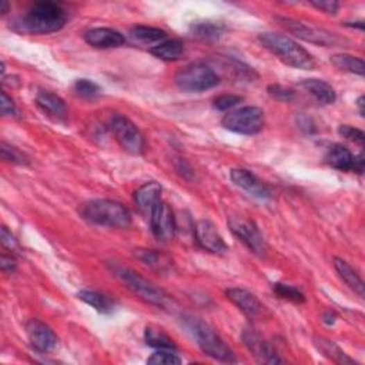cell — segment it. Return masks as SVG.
Masks as SVG:
<instances>
[{
    "label": "cell",
    "instance_id": "f546056e",
    "mask_svg": "<svg viewBox=\"0 0 365 365\" xmlns=\"http://www.w3.org/2000/svg\"><path fill=\"white\" fill-rule=\"evenodd\" d=\"M331 63L338 69V70H343V71H348L353 74H358V76H364L365 73V65L362 62V59L351 56V55H334L331 56Z\"/></svg>",
    "mask_w": 365,
    "mask_h": 365
},
{
    "label": "cell",
    "instance_id": "74e56055",
    "mask_svg": "<svg viewBox=\"0 0 365 365\" xmlns=\"http://www.w3.org/2000/svg\"><path fill=\"white\" fill-rule=\"evenodd\" d=\"M2 244L10 253H17L20 250L17 240L13 237V234L8 230V227H2Z\"/></svg>",
    "mask_w": 365,
    "mask_h": 365
},
{
    "label": "cell",
    "instance_id": "7bdbcfd3",
    "mask_svg": "<svg viewBox=\"0 0 365 365\" xmlns=\"http://www.w3.org/2000/svg\"><path fill=\"white\" fill-rule=\"evenodd\" d=\"M364 104H365V99H364V96H359L358 100H357V106H358V112H359V116H361V117H364V114H365Z\"/></svg>",
    "mask_w": 365,
    "mask_h": 365
},
{
    "label": "cell",
    "instance_id": "d590c367",
    "mask_svg": "<svg viewBox=\"0 0 365 365\" xmlns=\"http://www.w3.org/2000/svg\"><path fill=\"white\" fill-rule=\"evenodd\" d=\"M338 135L343 136L344 139L350 140V142H354L357 144H364L365 142V135L362 130L359 128H355V127H351L348 124H341L340 127H338Z\"/></svg>",
    "mask_w": 365,
    "mask_h": 365
},
{
    "label": "cell",
    "instance_id": "d4e9b609",
    "mask_svg": "<svg viewBox=\"0 0 365 365\" xmlns=\"http://www.w3.org/2000/svg\"><path fill=\"white\" fill-rule=\"evenodd\" d=\"M314 346L316 348L328 359L337 362V364H355V361L353 358H350L340 347H338L334 341L327 340L324 337H314Z\"/></svg>",
    "mask_w": 365,
    "mask_h": 365
},
{
    "label": "cell",
    "instance_id": "ac0fdd59",
    "mask_svg": "<svg viewBox=\"0 0 365 365\" xmlns=\"http://www.w3.org/2000/svg\"><path fill=\"white\" fill-rule=\"evenodd\" d=\"M162 200V186L158 181H148L140 186L135 193V201L139 212L150 217V213L159 201Z\"/></svg>",
    "mask_w": 365,
    "mask_h": 365
},
{
    "label": "cell",
    "instance_id": "5b68a950",
    "mask_svg": "<svg viewBox=\"0 0 365 365\" xmlns=\"http://www.w3.org/2000/svg\"><path fill=\"white\" fill-rule=\"evenodd\" d=\"M187 328L205 355L223 362L237 361L236 354L232 353V350L226 344V341L210 324L204 323L200 319H190L187 321Z\"/></svg>",
    "mask_w": 365,
    "mask_h": 365
},
{
    "label": "cell",
    "instance_id": "7c38bea8",
    "mask_svg": "<svg viewBox=\"0 0 365 365\" xmlns=\"http://www.w3.org/2000/svg\"><path fill=\"white\" fill-rule=\"evenodd\" d=\"M26 334H28L32 348L40 354L51 353L59 344V338L55 331L37 319L26 323Z\"/></svg>",
    "mask_w": 365,
    "mask_h": 365
},
{
    "label": "cell",
    "instance_id": "e0dca14e",
    "mask_svg": "<svg viewBox=\"0 0 365 365\" xmlns=\"http://www.w3.org/2000/svg\"><path fill=\"white\" fill-rule=\"evenodd\" d=\"M85 42L96 49H114L124 44V36L110 28H94L85 33Z\"/></svg>",
    "mask_w": 365,
    "mask_h": 365
},
{
    "label": "cell",
    "instance_id": "30bf717a",
    "mask_svg": "<svg viewBox=\"0 0 365 365\" xmlns=\"http://www.w3.org/2000/svg\"><path fill=\"white\" fill-rule=\"evenodd\" d=\"M275 20L282 26L287 32H290L291 35H294L296 37L304 42L324 46V47H332V46L341 43V39L338 37L335 33L314 28V26L301 23L298 20H293L289 17H280V16H277Z\"/></svg>",
    "mask_w": 365,
    "mask_h": 365
},
{
    "label": "cell",
    "instance_id": "8992f818",
    "mask_svg": "<svg viewBox=\"0 0 365 365\" xmlns=\"http://www.w3.org/2000/svg\"><path fill=\"white\" fill-rule=\"evenodd\" d=\"M220 82L219 74L204 63H192L180 69L174 76L176 86L187 93H201L216 87Z\"/></svg>",
    "mask_w": 365,
    "mask_h": 365
},
{
    "label": "cell",
    "instance_id": "9a60e30c",
    "mask_svg": "<svg viewBox=\"0 0 365 365\" xmlns=\"http://www.w3.org/2000/svg\"><path fill=\"white\" fill-rule=\"evenodd\" d=\"M226 297L236 305L248 320H258L264 314V305L253 293L244 289H228Z\"/></svg>",
    "mask_w": 365,
    "mask_h": 365
},
{
    "label": "cell",
    "instance_id": "cb8c5ba5",
    "mask_svg": "<svg viewBox=\"0 0 365 365\" xmlns=\"http://www.w3.org/2000/svg\"><path fill=\"white\" fill-rule=\"evenodd\" d=\"M334 269L340 275V278L350 287V289L358 294V297L364 298V281L359 274L343 258H334Z\"/></svg>",
    "mask_w": 365,
    "mask_h": 365
},
{
    "label": "cell",
    "instance_id": "603a6c76",
    "mask_svg": "<svg viewBox=\"0 0 365 365\" xmlns=\"http://www.w3.org/2000/svg\"><path fill=\"white\" fill-rule=\"evenodd\" d=\"M300 87L308 92L320 104H332L337 99L334 87L320 79H305L300 83Z\"/></svg>",
    "mask_w": 365,
    "mask_h": 365
},
{
    "label": "cell",
    "instance_id": "60d3db41",
    "mask_svg": "<svg viewBox=\"0 0 365 365\" xmlns=\"http://www.w3.org/2000/svg\"><path fill=\"white\" fill-rule=\"evenodd\" d=\"M0 267H2V271L5 274H12L16 270V262L15 258H12V255H6L3 254L2 258H0Z\"/></svg>",
    "mask_w": 365,
    "mask_h": 365
},
{
    "label": "cell",
    "instance_id": "f6af8a7d",
    "mask_svg": "<svg viewBox=\"0 0 365 365\" xmlns=\"http://www.w3.org/2000/svg\"><path fill=\"white\" fill-rule=\"evenodd\" d=\"M0 12H2V15H6L9 12V3L8 2H2V5H0Z\"/></svg>",
    "mask_w": 365,
    "mask_h": 365
},
{
    "label": "cell",
    "instance_id": "2e32d148",
    "mask_svg": "<svg viewBox=\"0 0 365 365\" xmlns=\"http://www.w3.org/2000/svg\"><path fill=\"white\" fill-rule=\"evenodd\" d=\"M231 181L237 187L246 190L248 194L260 198V200H269L271 198L270 189L260 181L251 171L246 169H232L230 173Z\"/></svg>",
    "mask_w": 365,
    "mask_h": 365
},
{
    "label": "cell",
    "instance_id": "ee69618b",
    "mask_svg": "<svg viewBox=\"0 0 365 365\" xmlns=\"http://www.w3.org/2000/svg\"><path fill=\"white\" fill-rule=\"evenodd\" d=\"M324 323L325 324H334L335 323V316H334V312H325L324 314Z\"/></svg>",
    "mask_w": 365,
    "mask_h": 365
},
{
    "label": "cell",
    "instance_id": "9c48e42d",
    "mask_svg": "<svg viewBox=\"0 0 365 365\" xmlns=\"http://www.w3.org/2000/svg\"><path fill=\"white\" fill-rule=\"evenodd\" d=\"M230 230L253 254L260 258H264L269 253V246L263 237V234L260 232L258 227L254 221L248 220L243 216H232L228 219Z\"/></svg>",
    "mask_w": 365,
    "mask_h": 365
},
{
    "label": "cell",
    "instance_id": "52a82bcc",
    "mask_svg": "<svg viewBox=\"0 0 365 365\" xmlns=\"http://www.w3.org/2000/svg\"><path fill=\"white\" fill-rule=\"evenodd\" d=\"M266 123L264 112L255 106H246L237 110L227 113L221 124L224 128L230 130L232 133H239L244 136L257 135L263 130Z\"/></svg>",
    "mask_w": 365,
    "mask_h": 365
},
{
    "label": "cell",
    "instance_id": "ffe728a7",
    "mask_svg": "<svg viewBox=\"0 0 365 365\" xmlns=\"http://www.w3.org/2000/svg\"><path fill=\"white\" fill-rule=\"evenodd\" d=\"M36 104L43 113H46L50 117L63 119L67 114V108H66L65 100L60 96L51 93V92H47V90L39 92L36 96Z\"/></svg>",
    "mask_w": 365,
    "mask_h": 365
},
{
    "label": "cell",
    "instance_id": "44dd1931",
    "mask_svg": "<svg viewBox=\"0 0 365 365\" xmlns=\"http://www.w3.org/2000/svg\"><path fill=\"white\" fill-rule=\"evenodd\" d=\"M325 163L340 171H353V163H354V155L353 153L343 144H332L328 147L325 158Z\"/></svg>",
    "mask_w": 365,
    "mask_h": 365
},
{
    "label": "cell",
    "instance_id": "836d02e7",
    "mask_svg": "<svg viewBox=\"0 0 365 365\" xmlns=\"http://www.w3.org/2000/svg\"><path fill=\"white\" fill-rule=\"evenodd\" d=\"M147 364L153 365H178L181 359L174 354L173 350H159L147 358Z\"/></svg>",
    "mask_w": 365,
    "mask_h": 365
},
{
    "label": "cell",
    "instance_id": "d6986e66",
    "mask_svg": "<svg viewBox=\"0 0 365 365\" xmlns=\"http://www.w3.org/2000/svg\"><path fill=\"white\" fill-rule=\"evenodd\" d=\"M135 257L142 264H144L146 267H148L150 270L159 273V274L171 273L174 267L173 260L169 255L160 251H155V250H142L140 248L135 251Z\"/></svg>",
    "mask_w": 365,
    "mask_h": 365
},
{
    "label": "cell",
    "instance_id": "ab89813d",
    "mask_svg": "<svg viewBox=\"0 0 365 365\" xmlns=\"http://www.w3.org/2000/svg\"><path fill=\"white\" fill-rule=\"evenodd\" d=\"M311 6H314L316 9H320L328 15H335L338 8H340V3L328 0V2H311Z\"/></svg>",
    "mask_w": 365,
    "mask_h": 365
},
{
    "label": "cell",
    "instance_id": "484cf974",
    "mask_svg": "<svg viewBox=\"0 0 365 365\" xmlns=\"http://www.w3.org/2000/svg\"><path fill=\"white\" fill-rule=\"evenodd\" d=\"M77 298L94 308L97 312H101V314H110V312L114 309V303L97 291H90V290H82L77 293Z\"/></svg>",
    "mask_w": 365,
    "mask_h": 365
},
{
    "label": "cell",
    "instance_id": "4dcf8cb0",
    "mask_svg": "<svg viewBox=\"0 0 365 365\" xmlns=\"http://www.w3.org/2000/svg\"><path fill=\"white\" fill-rule=\"evenodd\" d=\"M273 290L282 300L291 301V303H296V304H303L305 301L304 294L298 289H296V287H293L290 284L275 282L274 287H273Z\"/></svg>",
    "mask_w": 365,
    "mask_h": 365
},
{
    "label": "cell",
    "instance_id": "4fadbf2b",
    "mask_svg": "<svg viewBox=\"0 0 365 365\" xmlns=\"http://www.w3.org/2000/svg\"><path fill=\"white\" fill-rule=\"evenodd\" d=\"M243 343L248 353L258 361L263 364H281L282 359L275 353L274 347L266 341L254 328H246L243 331Z\"/></svg>",
    "mask_w": 365,
    "mask_h": 365
},
{
    "label": "cell",
    "instance_id": "ba28073f",
    "mask_svg": "<svg viewBox=\"0 0 365 365\" xmlns=\"http://www.w3.org/2000/svg\"><path fill=\"white\" fill-rule=\"evenodd\" d=\"M109 127L120 147L132 155H142L146 150V140L137 126L123 114H114Z\"/></svg>",
    "mask_w": 365,
    "mask_h": 365
},
{
    "label": "cell",
    "instance_id": "7a4b0ae2",
    "mask_svg": "<svg viewBox=\"0 0 365 365\" xmlns=\"http://www.w3.org/2000/svg\"><path fill=\"white\" fill-rule=\"evenodd\" d=\"M80 216L90 224L110 227V228H128L132 226V213L119 201L97 198L86 201L79 208Z\"/></svg>",
    "mask_w": 365,
    "mask_h": 365
},
{
    "label": "cell",
    "instance_id": "277c9868",
    "mask_svg": "<svg viewBox=\"0 0 365 365\" xmlns=\"http://www.w3.org/2000/svg\"><path fill=\"white\" fill-rule=\"evenodd\" d=\"M109 269L113 273V275L126 287V289H128L136 297H139L144 303L155 305V307L167 305L169 296L162 289H159V287H155L151 281L137 274L135 270L123 267L120 264H109Z\"/></svg>",
    "mask_w": 365,
    "mask_h": 365
},
{
    "label": "cell",
    "instance_id": "3957f363",
    "mask_svg": "<svg viewBox=\"0 0 365 365\" xmlns=\"http://www.w3.org/2000/svg\"><path fill=\"white\" fill-rule=\"evenodd\" d=\"M258 40L287 66L301 70H312L316 67V60L311 53L289 36L280 33H262L258 35Z\"/></svg>",
    "mask_w": 365,
    "mask_h": 365
},
{
    "label": "cell",
    "instance_id": "f1b7e54d",
    "mask_svg": "<svg viewBox=\"0 0 365 365\" xmlns=\"http://www.w3.org/2000/svg\"><path fill=\"white\" fill-rule=\"evenodd\" d=\"M144 341L148 347L155 350H176V344L171 338L158 327H147L144 331Z\"/></svg>",
    "mask_w": 365,
    "mask_h": 365
},
{
    "label": "cell",
    "instance_id": "8fae6325",
    "mask_svg": "<svg viewBox=\"0 0 365 365\" xmlns=\"http://www.w3.org/2000/svg\"><path fill=\"white\" fill-rule=\"evenodd\" d=\"M150 227L159 241H170L176 237L177 223L171 207L166 201H159L150 213Z\"/></svg>",
    "mask_w": 365,
    "mask_h": 365
},
{
    "label": "cell",
    "instance_id": "b9f144b4",
    "mask_svg": "<svg viewBox=\"0 0 365 365\" xmlns=\"http://www.w3.org/2000/svg\"><path fill=\"white\" fill-rule=\"evenodd\" d=\"M364 154L359 153L358 155H354V163H353V171L357 173V174H362L364 173Z\"/></svg>",
    "mask_w": 365,
    "mask_h": 365
},
{
    "label": "cell",
    "instance_id": "4316f807",
    "mask_svg": "<svg viewBox=\"0 0 365 365\" xmlns=\"http://www.w3.org/2000/svg\"><path fill=\"white\" fill-rule=\"evenodd\" d=\"M194 37L205 42L219 40L224 32V26L216 22H197L190 28Z\"/></svg>",
    "mask_w": 365,
    "mask_h": 365
},
{
    "label": "cell",
    "instance_id": "e575fe53",
    "mask_svg": "<svg viewBox=\"0 0 365 365\" xmlns=\"http://www.w3.org/2000/svg\"><path fill=\"white\" fill-rule=\"evenodd\" d=\"M243 101V97L241 96H237V94H221L219 96L217 99H214V103L213 106L214 109L220 110V112H227L232 108H236L239 103Z\"/></svg>",
    "mask_w": 365,
    "mask_h": 365
},
{
    "label": "cell",
    "instance_id": "f35d334b",
    "mask_svg": "<svg viewBox=\"0 0 365 365\" xmlns=\"http://www.w3.org/2000/svg\"><path fill=\"white\" fill-rule=\"evenodd\" d=\"M0 108H2L3 116H15L17 113L16 104L13 103L12 97L8 96L6 92H2V103H0Z\"/></svg>",
    "mask_w": 365,
    "mask_h": 365
},
{
    "label": "cell",
    "instance_id": "d6a6232c",
    "mask_svg": "<svg viewBox=\"0 0 365 365\" xmlns=\"http://www.w3.org/2000/svg\"><path fill=\"white\" fill-rule=\"evenodd\" d=\"M0 151H2V159L8 163H12V164H19V166H26L29 164V159L26 158V154L22 153L19 148L8 144V143H2V148H0Z\"/></svg>",
    "mask_w": 365,
    "mask_h": 365
},
{
    "label": "cell",
    "instance_id": "7402d4cb",
    "mask_svg": "<svg viewBox=\"0 0 365 365\" xmlns=\"http://www.w3.org/2000/svg\"><path fill=\"white\" fill-rule=\"evenodd\" d=\"M185 43L178 39H170V40H164L159 44H155L150 49V53L158 58L160 60L164 62H177L180 60L182 56H185Z\"/></svg>",
    "mask_w": 365,
    "mask_h": 365
},
{
    "label": "cell",
    "instance_id": "1f68e13d",
    "mask_svg": "<svg viewBox=\"0 0 365 365\" xmlns=\"http://www.w3.org/2000/svg\"><path fill=\"white\" fill-rule=\"evenodd\" d=\"M74 93L82 99H94L100 94V86L89 79H79L73 85Z\"/></svg>",
    "mask_w": 365,
    "mask_h": 365
},
{
    "label": "cell",
    "instance_id": "6da1fadb",
    "mask_svg": "<svg viewBox=\"0 0 365 365\" xmlns=\"http://www.w3.org/2000/svg\"><path fill=\"white\" fill-rule=\"evenodd\" d=\"M67 15L53 2H37L13 22V31L23 35H50L65 28Z\"/></svg>",
    "mask_w": 365,
    "mask_h": 365
},
{
    "label": "cell",
    "instance_id": "8d00e7d4",
    "mask_svg": "<svg viewBox=\"0 0 365 365\" xmlns=\"http://www.w3.org/2000/svg\"><path fill=\"white\" fill-rule=\"evenodd\" d=\"M267 93L278 101H291L294 99V92L291 89L282 87L280 85H270L267 87Z\"/></svg>",
    "mask_w": 365,
    "mask_h": 365
},
{
    "label": "cell",
    "instance_id": "5bb4252c",
    "mask_svg": "<svg viewBox=\"0 0 365 365\" xmlns=\"http://www.w3.org/2000/svg\"><path fill=\"white\" fill-rule=\"evenodd\" d=\"M194 234L198 246L203 250L213 254H226L228 251V246L226 244L221 234L210 220L197 221L194 227Z\"/></svg>",
    "mask_w": 365,
    "mask_h": 365
},
{
    "label": "cell",
    "instance_id": "83f0119b",
    "mask_svg": "<svg viewBox=\"0 0 365 365\" xmlns=\"http://www.w3.org/2000/svg\"><path fill=\"white\" fill-rule=\"evenodd\" d=\"M130 37L135 42L143 43V44H151V43H162L167 37V33L159 28H150V26H135L130 31Z\"/></svg>",
    "mask_w": 365,
    "mask_h": 365
}]
</instances>
